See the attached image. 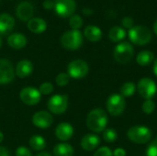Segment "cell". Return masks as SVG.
<instances>
[{"mask_svg": "<svg viewBox=\"0 0 157 156\" xmlns=\"http://www.w3.org/2000/svg\"><path fill=\"white\" fill-rule=\"evenodd\" d=\"M86 123L91 131L95 133L103 132L109 123L108 114L102 108H94L87 114Z\"/></svg>", "mask_w": 157, "mask_h": 156, "instance_id": "cell-1", "label": "cell"}, {"mask_svg": "<svg viewBox=\"0 0 157 156\" xmlns=\"http://www.w3.org/2000/svg\"><path fill=\"white\" fill-rule=\"evenodd\" d=\"M153 136V131L151 129L144 125H135L131 127L127 131L128 139L136 144H145L148 143Z\"/></svg>", "mask_w": 157, "mask_h": 156, "instance_id": "cell-2", "label": "cell"}, {"mask_svg": "<svg viewBox=\"0 0 157 156\" xmlns=\"http://www.w3.org/2000/svg\"><path fill=\"white\" fill-rule=\"evenodd\" d=\"M129 39L133 44L144 46L152 40V32L146 26L136 25L129 29Z\"/></svg>", "mask_w": 157, "mask_h": 156, "instance_id": "cell-3", "label": "cell"}, {"mask_svg": "<svg viewBox=\"0 0 157 156\" xmlns=\"http://www.w3.org/2000/svg\"><path fill=\"white\" fill-rule=\"evenodd\" d=\"M61 44L63 48L70 51L78 50L83 44V35L81 31L71 29L64 32L61 37Z\"/></svg>", "mask_w": 157, "mask_h": 156, "instance_id": "cell-4", "label": "cell"}, {"mask_svg": "<svg viewBox=\"0 0 157 156\" xmlns=\"http://www.w3.org/2000/svg\"><path fill=\"white\" fill-rule=\"evenodd\" d=\"M133 55H134V49L132 45L128 41L120 42L118 45H116L113 51L114 60L121 64H125L131 62Z\"/></svg>", "mask_w": 157, "mask_h": 156, "instance_id": "cell-5", "label": "cell"}, {"mask_svg": "<svg viewBox=\"0 0 157 156\" xmlns=\"http://www.w3.org/2000/svg\"><path fill=\"white\" fill-rule=\"evenodd\" d=\"M106 108L108 112L113 117H119L123 114L125 108H126V101L125 98L121 94H111L107 101H106Z\"/></svg>", "mask_w": 157, "mask_h": 156, "instance_id": "cell-6", "label": "cell"}, {"mask_svg": "<svg viewBox=\"0 0 157 156\" xmlns=\"http://www.w3.org/2000/svg\"><path fill=\"white\" fill-rule=\"evenodd\" d=\"M136 89L143 98L152 99L156 95L157 85L153 79L149 77H144L139 80Z\"/></svg>", "mask_w": 157, "mask_h": 156, "instance_id": "cell-7", "label": "cell"}, {"mask_svg": "<svg viewBox=\"0 0 157 156\" xmlns=\"http://www.w3.org/2000/svg\"><path fill=\"white\" fill-rule=\"evenodd\" d=\"M89 67L86 62L81 59L74 60L69 63L67 66V74L70 78L81 79L87 75Z\"/></svg>", "mask_w": 157, "mask_h": 156, "instance_id": "cell-8", "label": "cell"}, {"mask_svg": "<svg viewBox=\"0 0 157 156\" xmlns=\"http://www.w3.org/2000/svg\"><path fill=\"white\" fill-rule=\"evenodd\" d=\"M49 110L56 115L64 113L68 108V96L67 95H54L50 97L47 103Z\"/></svg>", "mask_w": 157, "mask_h": 156, "instance_id": "cell-9", "label": "cell"}, {"mask_svg": "<svg viewBox=\"0 0 157 156\" xmlns=\"http://www.w3.org/2000/svg\"><path fill=\"white\" fill-rule=\"evenodd\" d=\"M20 100L28 106H35L37 105L41 98V94L39 89L33 86H27L21 89L19 93Z\"/></svg>", "mask_w": 157, "mask_h": 156, "instance_id": "cell-10", "label": "cell"}, {"mask_svg": "<svg viewBox=\"0 0 157 156\" xmlns=\"http://www.w3.org/2000/svg\"><path fill=\"white\" fill-rule=\"evenodd\" d=\"M76 9V3L75 0H55L54 10L57 15L62 17H72Z\"/></svg>", "mask_w": 157, "mask_h": 156, "instance_id": "cell-11", "label": "cell"}, {"mask_svg": "<svg viewBox=\"0 0 157 156\" xmlns=\"http://www.w3.org/2000/svg\"><path fill=\"white\" fill-rule=\"evenodd\" d=\"M15 78L13 64L7 59H0V85L10 84Z\"/></svg>", "mask_w": 157, "mask_h": 156, "instance_id": "cell-12", "label": "cell"}, {"mask_svg": "<svg viewBox=\"0 0 157 156\" xmlns=\"http://www.w3.org/2000/svg\"><path fill=\"white\" fill-rule=\"evenodd\" d=\"M53 122V118L51 113L40 110L36 112L32 117V123L39 129H48L52 126Z\"/></svg>", "mask_w": 157, "mask_h": 156, "instance_id": "cell-13", "label": "cell"}, {"mask_svg": "<svg viewBox=\"0 0 157 156\" xmlns=\"http://www.w3.org/2000/svg\"><path fill=\"white\" fill-rule=\"evenodd\" d=\"M16 14L18 19L21 21H29L32 18V16L34 14V7L33 5L28 1L20 2L16 9Z\"/></svg>", "mask_w": 157, "mask_h": 156, "instance_id": "cell-14", "label": "cell"}, {"mask_svg": "<svg viewBox=\"0 0 157 156\" xmlns=\"http://www.w3.org/2000/svg\"><path fill=\"white\" fill-rule=\"evenodd\" d=\"M55 135L57 139L63 142H66L72 138L74 135V128L68 122L60 123L55 129Z\"/></svg>", "mask_w": 157, "mask_h": 156, "instance_id": "cell-15", "label": "cell"}, {"mask_svg": "<svg viewBox=\"0 0 157 156\" xmlns=\"http://www.w3.org/2000/svg\"><path fill=\"white\" fill-rule=\"evenodd\" d=\"M99 144H100V138L97 134H93V133L86 134L82 138L80 143L82 149L87 152L94 151L96 148L98 147Z\"/></svg>", "mask_w": 157, "mask_h": 156, "instance_id": "cell-16", "label": "cell"}, {"mask_svg": "<svg viewBox=\"0 0 157 156\" xmlns=\"http://www.w3.org/2000/svg\"><path fill=\"white\" fill-rule=\"evenodd\" d=\"M15 27L14 17L6 13L0 14V35H6L13 30Z\"/></svg>", "mask_w": 157, "mask_h": 156, "instance_id": "cell-17", "label": "cell"}, {"mask_svg": "<svg viewBox=\"0 0 157 156\" xmlns=\"http://www.w3.org/2000/svg\"><path fill=\"white\" fill-rule=\"evenodd\" d=\"M33 72V64L29 60H21L16 66V74L19 78H26Z\"/></svg>", "mask_w": 157, "mask_h": 156, "instance_id": "cell-18", "label": "cell"}, {"mask_svg": "<svg viewBox=\"0 0 157 156\" xmlns=\"http://www.w3.org/2000/svg\"><path fill=\"white\" fill-rule=\"evenodd\" d=\"M27 38L22 33H13L7 38V44L15 50L23 49L27 45Z\"/></svg>", "mask_w": 157, "mask_h": 156, "instance_id": "cell-19", "label": "cell"}, {"mask_svg": "<svg viewBox=\"0 0 157 156\" xmlns=\"http://www.w3.org/2000/svg\"><path fill=\"white\" fill-rule=\"evenodd\" d=\"M27 27L31 32L35 34H40L46 30L47 23L41 17H32L28 21Z\"/></svg>", "mask_w": 157, "mask_h": 156, "instance_id": "cell-20", "label": "cell"}, {"mask_svg": "<svg viewBox=\"0 0 157 156\" xmlns=\"http://www.w3.org/2000/svg\"><path fill=\"white\" fill-rule=\"evenodd\" d=\"M84 35L86 40L91 42H98L102 39V30L95 25H89L86 27Z\"/></svg>", "mask_w": 157, "mask_h": 156, "instance_id": "cell-21", "label": "cell"}, {"mask_svg": "<svg viewBox=\"0 0 157 156\" xmlns=\"http://www.w3.org/2000/svg\"><path fill=\"white\" fill-rule=\"evenodd\" d=\"M74 153L75 151H74L73 146L67 143H58L53 148L54 156H73Z\"/></svg>", "mask_w": 157, "mask_h": 156, "instance_id": "cell-22", "label": "cell"}, {"mask_svg": "<svg viewBox=\"0 0 157 156\" xmlns=\"http://www.w3.org/2000/svg\"><path fill=\"white\" fill-rule=\"evenodd\" d=\"M155 61V55L151 51L144 50L140 51L136 56V62L141 66H147Z\"/></svg>", "mask_w": 157, "mask_h": 156, "instance_id": "cell-23", "label": "cell"}, {"mask_svg": "<svg viewBox=\"0 0 157 156\" xmlns=\"http://www.w3.org/2000/svg\"><path fill=\"white\" fill-rule=\"evenodd\" d=\"M126 31L123 28L119 26H114L110 29L109 32V38L113 42H121L126 37Z\"/></svg>", "mask_w": 157, "mask_h": 156, "instance_id": "cell-24", "label": "cell"}, {"mask_svg": "<svg viewBox=\"0 0 157 156\" xmlns=\"http://www.w3.org/2000/svg\"><path fill=\"white\" fill-rule=\"evenodd\" d=\"M29 144L30 148L34 151H42L46 147L45 139L40 135L32 136L29 141Z\"/></svg>", "mask_w": 157, "mask_h": 156, "instance_id": "cell-25", "label": "cell"}, {"mask_svg": "<svg viewBox=\"0 0 157 156\" xmlns=\"http://www.w3.org/2000/svg\"><path fill=\"white\" fill-rule=\"evenodd\" d=\"M136 91V85L132 82V81H129V82H126L124 83L121 89H120V94L125 98V97H131L134 95Z\"/></svg>", "mask_w": 157, "mask_h": 156, "instance_id": "cell-26", "label": "cell"}, {"mask_svg": "<svg viewBox=\"0 0 157 156\" xmlns=\"http://www.w3.org/2000/svg\"><path fill=\"white\" fill-rule=\"evenodd\" d=\"M103 139L106 143H113L117 141L118 139V133L116 130L112 128H108L103 131Z\"/></svg>", "mask_w": 157, "mask_h": 156, "instance_id": "cell-27", "label": "cell"}, {"mask_svg": "<svg viewBox=\"0 0 157 156\" xmlns=\"http://www.w3.org/2000/svg\"><path fill=\"white\" fill-rule=\"evenodd\" d=\"M69 25L72 29L79 30V29H81L83 26V18L79 15H73L72 17H70Z\"/></svg>", "mask_w": 157, "mask_h": 156, "instance_id": "cell-28", "label": "cell"}, {"mask_svg": "<svg viewBox=\"0 0 157 156\" xmlns=\"http://www.w3.org/2000/svg\"><path fill=\"white\" fill-rule=\"evenodd\" d=\"M155 109V103L153 99H145V101L142 105V110L144 113L150 115L152 114Z\"/></svg>", "mask_w": 157, "mask_h": 156, "instance_id": "cell-29", "label": "cell"}, {"mask_svg": "<svg viewBox=\"0 0 157 156\" xmlns=\"http://www.w3.org/2000/svg\"><path fill=\"white\" fill-rule=\"evenodd\" d=\"M55 82L59 86H65L70 82V76L68 75L67 73H61L57 74L55 78Z\"/></svg>", "mask_w": 157, "mask_h": 156, "instance_id": "cell-30", "label": "cell"}, {"mask_svg": "<svg viewBox=\"0 0 157 156\" xmlns=\"http://www.w3.org/2000/svg\"><path fill=\"white\" fill-rule=\"evenodd\" d=\"M145 156H157V135L149 143L145 152Z\"/></svg>", "mask_w": 157, "mask_h": 156, "instance_id": "cell-31", "label": "cell"}, {"mask_svg": "<svg viewBox=\"0 0 157 156\" xmlns=\"http://www.w3.org/2000/svg\"><path fill=\"white\" fill-rule=\"evenodd\" d=\"M39 91L41 95H50L53 91V86L49 82L42 83L39 87Z\"/></svg>", "mask_w": 157, "mask_h": 156, "instance_id": "cell-32", "label": "cell"}, {"mask_svg": "<svg viewBox=\"0 0 157 156\" xmlns=\"http://www.w3.org/2000/svg\"><path fill=\"white\" fill-rule=\"evenodd\" d=\"M93 156H113V152L110 150L109 147L103 146L98 148Z\"/></svg>", "mask_w": 157, "mask_h": 156, "instance_id": "cell-33", "label": "cell"}, {"mask_svg": "<svg viewBox=\"0 0 157 156\" xmlns=\"http://www.w3.org/2000/svg\"><path fill=\"white\" fill-rule=\"evenodd\" d=\"M121 26L125 29H131L133 26H134V20L132 17H124L121 19Z\"/></svg>", "mask_w": 157, "mask_h": 156, "instance_id": "cell-34", "label": "cell"}, {"mask_svg": "<svg viewBox=\"0 0 157 156\" xmlns=\"http://www.w3.org/2000/svg\"><path fill=\"white\" fill-rule=\"evenodd\" d=\"M16 156H32V154L27 147L19 146L16 150Z\"/></svg>", "mask_w": 157, "mask_h": 156, "instance_id": "cell-35", "label": "cell"}, {"mask_svg": "<svg viewBox=\"0 0 157 156\" xmlns=\"http://www.w3.org/2000/svg\"><path fill=\"white\" fill-rule=\"evenodd\" d=\"M42 6L46 9H52V8H54V1H52V0H45L43 2Z\"/></svg>", "mask_w": 157, "mask_h": 156, "instance_id": "cell-36", "label": "cell"}, {"mask_svg": "<svg viewBox=\"0 0 157 156\" xmlns=\"http://www.w3.org/2000/svg\"><path fill=\"white\" fill-rule=\"evenodd\" d=\"M113 156H126V151L123 148H117L113 152Z\"/></svg>", "mask_w": 157, "mask_h": 156, "instance_id": "cell-37", "label": "cell"}, {"mask_svg": "<svg viewBox=\"0 0 157 156\" xmlns=\"http://www.w3.org/2000/svg\"><path fill=\"white\" fill-rule=\"evenodd\" d=\"M0 156H11L9 151L4 147V146H0Z\"/></svg>", "mask_w": 157, "mask_h": 156, "instance_id": "cell-38", "label": "cell"}, {"mask_svg": "<svg viewBox=\"0 0 157 156\" xmlns=\"http://www.w3.org/2000/svg\"><path fill=\"white\" fill-rule=\"evenodd\" d=\"M83 13H84L85 15L88 16V15L93 14V10H92V9H90V8H86V7H85V8H83Z\"/></svg>", "mask_w": 157, "mask_h": 156, "instance_id": "cell-39", "label": "cell"}, {"mask_svg": "<svg viewBox=\"0 0 157 156\" xmlns=\"http://www.w3.org/2000/svg\"><path fill=\"white\" fill-rule=\"evenodd\" d=\"M153 71L155 75L157 77V58L154 61V64H153Z\"/></svg>", "mask_w": 157, "mask_h": 156, "instance_id": "cell-40", "label": "cell"}, {"mask_svg": "<svg viewBox=\"0 0 157 156\" xmlns=\"http://www.w3.org/2000/svg\"><path fill=\"white\" fill-rule=\"evenodd\" d=\"M36 156H52L49 153H46V152H41L40 154H38Z\"/></svg>", "mask_w": 157, "mask_h": 156, "instance_id": "cell-41", "label": "cell"}, {"mask_svg": "<svg viewBox=\"0 0 157 156\" xmlns=\"http://www.w3.org/2000/svg\"><path fill=\"white\" fill-rule=\"evenodd\" d=\"M153 29H154V32H155V34L157 36V19L155 20V22L154 23V28H153Z\"/></svg>", "mask_w": 157, "mask_h": 156, "instance_id": "cell-42", "label": "cell"}, {"mask_svg": "<svg viewBox=\"0 0 157 156\" xmlns=\"http://www.w3.org/2000/svg\"><path fill=\"white\" fill-rule=\"evenodd\" d=\"M4 141V134L2 133V131H0V143Z\"/></svg>", "mask_w": 157, "mask_h": 156, "instance_id": "cell-43", "label": "cell"}, {"mask_svg": "<svg viewBox=\"0 0 157 156\" xmlns=\"http://www.w3.org/2000/svg\"><path fill=\"white\" fill-rule=\"evenodd\" d=\"M2 47V39H1V37H0V48Z\"/></svg>", "mask_w": 157, "mask_h": 156, "instance_id": "cell-44", "label": "cell"}]
</instances>
